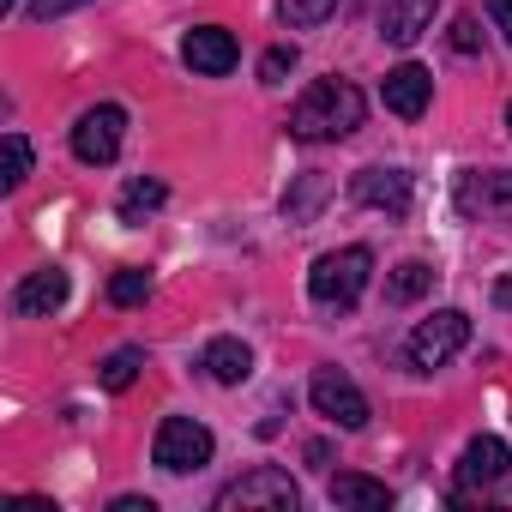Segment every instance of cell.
<instances>
[{"label": "cell", "instance_id": "1", "mask_svg": "<svg viewBox=\"0 0 512 512\" xmlns=\"http://www.w3.org/2000/svg\"><path fill=\"white\" fill-rule=\"evenodd\" d=\"M362 91L350 85V79H314L302 97H296V109H290V139H302V145H320V139H344V133H356L362 127Z\"/></svg>", "mask_w": 512, "mask_h": 512}, {"label": "cell", "instance_id": "2", "mask_svg": "<svg viewBox=\"0 0 512 512\" xmlns=\"http://www.w3.org/2000/svg\"><path fill=\"white\" fill-rule=\"evenodd\" d=\"M374 278V253L368 247H338V253H320L314 272H308V296L320 308H356L362 290Z\"/></svg>", "mask_w": 512, "mask_h": 512}, {"label": "cell", "instance_id": "3", "mask_svg": "<svg viewBox=\"0 0 512 512\" xmlns=\"http://www.w3.org/2000/svg\"><path fill=\"white\" fill-rule=\"evenodd\" d=\"M296 506H302V488L278 464H260L235 476L229 488H217V512H296Z\"/></svg>", "mask_w": 512, "mask_h": 512}, {"label": "cell", "instance_id": "4", "mask_svg": "<svg viewBox=\"0 0 512 512\" xmlns=\"http://www.w3.org/2000/svg\"><path fill=\"white\" fill-rule=\"evenodd\" d=\"M151 464L169 470V476L211 464V428L193 422V416H169V422L157 428V440H151Z\"/></svg>", "mask_w": 512, "mask_h": 512}, {"label": "cell", "instance_id": "5", "mask_svg": "<svg viewBox=\"0 0 512 512\" xmlns=\"http://www.w3.org/2000/svg\"><path fill=\"white\" fill-rule=\"evenodd\" d=\"M464 344H470V314L440 308L434 320H422V326L410 332V362H416L422 374H434V368H446Z\"/></svg>", "mask_w": 512, "mask_h": 512}, {"label": "cell", "instance_id": "6", "mask_svg": "<svg viewBox=\"0 0 512 512\" xmlns=\"http://www.w3.org/2000/svg\"><path fill=\"white\" fill-rule=\"evenodd\" d=\"M458 211L512 229V175L506 169H470V175H458Z\"/></svg>", "mask_w": 512, "mask_h": 512}, {"label": "cell", "instance_id": "7", "mask_svg": "<svg viewBox=\"0 0 512 512\" xmlns=\"http://www.w3.org/2000/svg\"><path fill=\"white\" fill-rule=\"evenodd\" d=\"M121 139H127V109H121V103H97V109H85L79 127H73V157H79V163H115Z\"/></svg>", "mask_w": 512, "mask_h": 512}, {"label": "cell", "instance_id": "8", "mask_svg": "<svg viewBox=\"0 0 512 512\" xmlns=\"http://www.w3.org/2000/svg\"><path fill=\"white\" fill-rule=\"evenodd\" d=\"M308 398H314V410L332 416L338 428H368V398H362V386H356L350 374H338V368H314Z\"/></svg>", "mask_w": 512, "mask_h": 512}, {"label": "cell", "instance_id": "9", "mask_svg": "<svg viewBox=\"0 0 512 512\" xmlns=\"http://www.w3.org/2000/svg\"><path fill=\"white\" fill-rule=\"evenodd\" d=\"M350 199H356V205H374V211H386V217H410V199H416V193H410V175H404V169H380V163H374V169H356V175H350Z\"/></svg>", "mask_w": 512, "mask_h": 512}, {"label": "cell", "instance_id": "10", "mask_svg": "<svg viewBox=\"0 0 512 512\" xmlns=\"http://www.w3.org/2000/svg\"><path fill=\"white\" fill-rule=\"evenodd\" d=\"M181 61H187L193 73H205V79H223V73H235L241 49H235V37H229L223 25H199V31H187Z\"/></svg>", "mask_w": 512, "mask_h": 512}, {"label": "cell", "instance_id": "11", "mask_svg": "<svg viewBox=\"0 0 512 512\" xmlns=\"http://www.w3.org/2000/svg\"><path fill=\"white\" fill-rule=\"evenodd\" d=\"M380 97H386V109H392L398 121H416V115L428 109V97H434V79H428V67L404 61V67H392V73H386Z\"/></svg>", "mask_w": 512, "mask_h": 512}, {"label": "cell", "instance_id": "12", "mask_svg": "<svg viewBox=\"0 0 512 512\" xmlns=\"http://www.w3.org/2000/svg\"><path fill=\"white\" fill-rule=\"evenodd\" d=\"M434 13H440V0H386V7H380V37L392 49H410L434 25Z\"/></svg>", "mask_w": 512, "mask_h": 512}, {"label": "cell", "instance_id": "13", "mask_svg": "<svg viewBox=\"0 0 512 512\" xmlns=\"http://www.w3.org/2000/svg\"><path fill=\"white\" fill-rule=\"evenodd\" d=\"M506 464H512L506 440H500V434H476V440L464 446V458H458V482H464V488H488V482L506 476Z\"/></svg>", "mask_w": 512, "mask_h": 512}, {"label": "cell", "instance_id": "14", "mask_svg": "<svg viewBox=\"0 0 512 512\" xmlns=\"http://www.w3.org/2000/svg\"><path fill=\"white\" fill-rule=\"evenodd\" d=\"M61 302H67V272H61V266H43V272H31V278L13 290V308H19L25 320H49Z\"/></svg>", "mask_w": 512, "mask_h": 512}, {"label": "cell", "instance_id": "15", "mask_svg": "<svg viewBox=\"0 0 512 512\" xmlns=\"http://www.w3.org/2000/svg\"><path fill=\"white\" fill-rule=\"evenodd\" d=\"M199 368H205L217 386H241V380L253 374V350H247L241 338H211L205 356H199Z\"/></svg>", "mask_w": 512, "mask_h": 512}, {"label": "cell", "instance_id": "16", "mask_svg": "<svg viewBox=\"0 0 512 512\" xmlns=\"http://www.w3.org/2000/svg\"><path fill=\"white\" fill-rule=\"evenodd\" d=\"M326 494H332V506H368V512L392 506V488H386V482H374V476H356V470H338Z\"/></svg>", "mask_w": 512, "mask_h": 512}, {"label": "cell", "instance_id": "17", "mask_svg": "<svg viewBox=\"0 0 512 512\" xmlns=\"http://www.w3.org/2000/svg\"><path fill=\"white\" fill-rule=\"evenodd\" d=\"M428 290H434V266H428V260H404V266L386 278V302H398V308L416 302V296H428Z\"/></svg>", "mask_w": 512, "mask_h": 512}, {"label": "cell", "instance_id": "18", "mask_svg": "<svg viewBox=\"0 0 512 512\" xmlns=\"http://www.w3.org/2000/svg\"><path fill=\"white\" fill-rule=\"evenodd\" d=\"M163 199H169V193H163V181H145V175H139V181H127V193H121V223H139V217H145V211H157Z\"/></svg>", "mask_w": 512, "mask_h": 512}, {"label": "cell", "instance_id": "19", "mask_svg": "<svg viewBox=\"0 0 512 512\" xmlns=\"http://www.w3.org/2000/svg\"><path fill=\"white\" fill-rule=\"evenodd\" d=\"M145 296H151V272L127 266V272H115V278H109V302H115V308H139Z\"/></svg>", "mask_w": 512, "mask_h": 512}, {"label": "cell", "instance_id": "20", "mask_svg": "<svg viewBox=\"0 0 512 512\" xmlns=\"http://www.w3.org/2000/svg\"><path fill=\"white\" fill-rule=\"evenodd\" d=\"M139 368H145V350L127 344V350H115V356L103 362V386H109V392H127V386L139 380Z\"/></svg>", "mask_w": 512, "mask_h": 512}, {"label": "cell", "instance_id": "21", "mask_svg": "<svg viewBox=\"0 0 512 512\" xmlns=\"http://www.w3.org/2000/svg\"><path fill=\"white\" fill-rule=\"evenodd\" d=\"M332 13H338V0H284V19L302 25V31H308V25H326Z\"/></svg>", "mask_w": 512, "mask_h": 512}, {"label": "cell", "instance_id": "22", "mask_svg": "<svg viewBox=\"0 0 512 512\" xmlns=\"http://www.w3.org/2000/svg\"><path fill=\"white\" fill-rule=\"evenodd\" d=\"M284 73H296V43H278L260 55V85H284Z\"/></svg>", "mask_w": 512, "mask_h": 512}, {"label": "cell", "instance_id": "23", "mask_svg": "<svg viewBox=\"0 0 512 512\" xmlns=\"http://www.w3.org/2000/svg\"><path fill=\"white\" fill-rule=\"evenodd\" d=\"M25 175H31V139H25V133H7V175H0V181L19 187Z\"/></svg>", "mask_w": 512, "mask_h": 512}, {"label": "cell", "instance_id": "24", "mask_svg": "<svg viewBox=\"0 0 512 512\" xmlns=\"http://www.w3.org/2000/svg\"><path fill=\"white\" fill-rule=\"evenodd\" d=\"M452 49H458V55H476V49H482V31H476V13H458V19H452Z\"/></svg>", "mask_w": 512, "mask_h": 512}, {"label": "cell", "instance_id": "25", "mask_svg": "<svg viewBox=\"0 0 512 512\" xmlns=\"http://www.w3.org/2000/svg\"><path fill=\"white\" fill-rule=\"evenodd\" d=\"M320 199H326V181H320V175H308V181H302V193H290L284 205H290V217H308Z\"/></svg>", "mask_w": 512, "mask_h": 512}, {"label": "cell", "instance_id": "26", "mask_svg": "<svg viewBox=\"0 0 512 512\" xmlns=\"http://www.w3.org/2000/svg\"><path fill=\"white\" fill-rule=\"evenodd\" d=\"M79 7H91V0H31L25 13H31L37 25H49V19H67V13H79Z\"/></svg>", "mask_w": 512, "mask_h": 512}, {"label": "cell", "instance_id": "27", "mask_svg": "<svg viewBox=\"0 0 512 512\" xmlns=\"http://www.w3.org/2000/svg\"><path fill=\"white\" fill-rule=\"evenodd\" d=\"M488 19L500 25V37L512 43V0H488Z\"/></svg>", "mask_w": 512, "mask_h": 512}, {"label": "cell", "instance_id": "28", "mask_svg": "<svg viewBox=\"0 0 512 512\" xmlns=\"http://www.w3.org/2000/svg\"><path fill=\"white\" fill-rule=\"evenodd\" d=\"M13 512H55V500H43V494H19Z\"/></svg>", "mask_w": 512, "mask_h": 512}, {"label": "cell", "instance_id": "29", "mask_svg": "<svg viewBox=\"0 0 512 512\" xmlns=\"http://www.w3.org/2000/svg\"><path fill=\"white\" fill-rule=\"evenodd\" d=\"M115 512H157V500H139V494H121Z\"/></svg>", "mask_w": 512, "mask_h": 512}, {"label": "cell", "instance_id": "30", "mask_svg": "<svg viewBox=\"0 0 512 512\" xmlns=\"http://www.w3.org/2000/svg\"><path fill=\"white\" fill-rule=\"evenodd\" d=\"M308 464H320V470H326V464H332V446H326V440H308Z\"/></svg>", "mask_w": 512, "mask_h": 512}, {"label": "cell", "instance_id": "31", "mask_svg": "<svg viewBox=\"0 0 512 512\" xmlns=\"http://www.w3.org/2000/svg\"><path fill=\"white\" fill-rule=\"evenodd\" d=\"M494 302H500V308H512V278H500V284H494Z\"/></svg>", "mask_w": 512, "mask_h": 512}, {"label": "cell", "instance_id": "32", "mask_svg": "<svg viewBox=\"0 0 512 512\" xmlns=\"http://www.w3.org/2000/svg\"><path fill=\"white\" fill-rule=\"evenodd\" d=\"M13 7H19V0H0V13H13Z\"/></svg>", "mask_w": 512, "mask_h": 512}, {"label": "cell", "instance_id": "33", "mask_svg": "<svg viewBox=\"0 0 512 512\" xmlns=\"http://www.w3.org/2000/svg\"><path fill=\"white\" fill-rule=\"evenodd\" d=\"M506 127H512V109H506Z\"/></svg>", "mask_w": 512, "mask_h": 512}]
</instances>
